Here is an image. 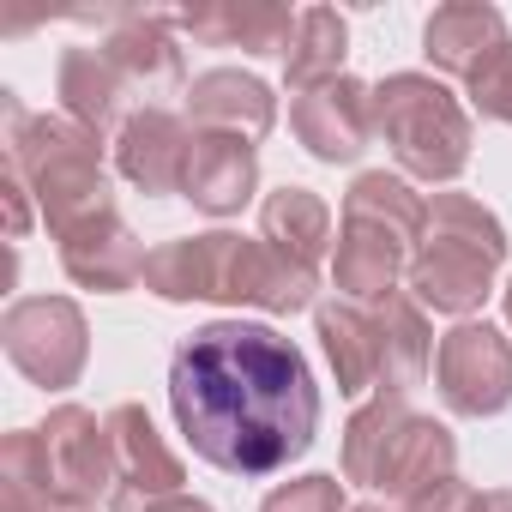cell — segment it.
Segmentation results:
<instances>
[{"mask_svg": "<svg viewBox=\"0 0 512 512\" xmlns=\"http://www.w3.org/2000/svg\"><path fill=\"white\" fill-rule=\"evenodd\" d=\"M169 410L193 458L260 482L290 470L320 434V386L308 356L253 320H211L169 356Z\"/></svg>", "mask_w": 512, "mask_h": 512, "instance_id": "obj_1", "label": "cell"}, {"mask_svg": "<svg viewBox=\"0 0 512 512\" xmlns=\"http://www.w3.org/2000/svg\"><path fill=\"white\" fill-rule=\"evenodd\" d=\"M145 290L163 302H217V308H260V314H302L314 308L320 272H302L272 241H247L235 229L181 235L151 247Z\"/></svg>", "mask_w": 512, "mask_h": 512, "instance_id": "obj_2", "label": "cell"}, {"mask_svg": "<svg viewBox=\"0 0 512 512\" xmlns=\"http://www.w3.org/2000/svg\"><path fill=\"white\" fill-rule=\"evenodd\" d=\"M0 109H7V163L31 187V199H37L55 241H67L73 229L115 211L97 133H85L67 115H31L13 91H0Z\"/></svg>", "mask_w": 512, "mask_h": 512, "instance_id": "obj_3", "label": "cell"}, {"mask_svg": "<svg viewBox=\"0 0 512 512\" xmlns=\"http://www.w3.org/2000/svg\"><path fill=\"white\" fill-rule=\"evenodd\" d=\"M428 223V199L386 169H362L344 193V217H338V253H332V284L338 302H386L398 290V278L410 272V253L422 241Z\"/></svg>", "mask_w": 512, "mask_h": 512, "instance_id": "obj_4", "label": "cell"}, {"mask_svg": "<svg viewBox=\"0 0 512 512\" xmlns=\"http://www.w3.org/2000/svg\"><path fill=\"white\" fill-rule=\"evenodd\" d=\"M506 253H512V241H506L500 217L482 199H470V193H434L404 284H410V296L422 308L470 320L494 296V278L506 266Z\"/></svg>", "mask_w": 512, "mask_h": 512, "instance_id": "obj_5", "label": "cell"}, {"mask_svg": "<svg viewBox=\"0 0 512 512\" xmlns=\"http://www.w3.org/2000/svg\"><path fill=\"white\" fill-rule=\"evenodd\" d=\"M458 476V440L446 422L410 410L404 398H374L344 422V482L386 500H416L422 488Z\"/></svg>", "mask_w": 512, "mask_h": 512, "instance_id": "obj_6", "label": "cell"}, {"mask_svg": "<svg viewBox=\"0 0 512 512\" xmlns=\"http://www.w3.org/2000/svg\"><path fill=\"white\" fill-rule=\"evenodd\" d=\"M374 139L410 181H458L470 169V109L434 73H392L374 85Z\"/></svg>", "mask_w": 512, "mask_h": 512, "instance_id": "obj_7", "label": "cell"}, {"mask_svg": "<svg viewBox=\"0 0 512 512\" xmlns=\"http://www.w3.org/2000/svg\"><path fill=\"white\" fill-rule=\"evenodd\" d=\"M0 344H7V362L43 392L79 386V374L91 362V326H85V308L73 296H25V302H13L7 320H0Z\"/></svg>", "mask_w": 512, "mask_h": 512, "instance_id": "obj_8", "label": "cell"}, {"mask_svg": "<svg viewBox=\"0 0 512 512\" xmlns=\"http://www.w3.org/2000/svg\"><path fill=\"white\" fill-rule=\"evenodd\" d=\"M434 386L452 416H500L512 404V338L488 320H458L434 350Z\"/></svg>", "mask_w": 512, "mask_h": 512, "instance_id": "obj_9", "label": "cell"}, {"mask_svg": "<svg viewBox=\"0 0 512 512\" xmlns=\"http://www.w3.org/2000/svg\"><path fill=\"white\" fill-rule=\"evenodd\" d=\"M79 25H109L97 43L109 67L127 79L133 97H169L181 91V43H175V13L163 7H115V13H79Z\"/></svg>", "mask_w": 512, "mask_h": 512, "instance_id": "obj_10", "label": "cell"}, {"mask_svg": "<svg viewBox=\"0 0 512 512\" xmlns=\"http://www.w3.org/2000/svg\"><path fill=\"white\" fill-rule=\"evenodd\" d=\"M43 452H49V470H55L61 500L97 506L103 494H109V500L121 494L115 440H109V422H97V410H85V404H55L49 422H43Z\"/></svg>", "mask_w": 512, "mask_h": 512, "instance_id": "obj_11", "label": "cell"}, {"mask_svg": "<svg viewBox=\"0 0 512 512\" xmlns=\"http://www.w3.org/2000/svg\"><path fill=\"white\" fill-rule=\"evenodd\" d=\"M290 127L320 163H356L374 145V85L362 79H326L290 103Z\"/></svg>", "mask_w": 512, "mask_h": 512, "instance_id": "obj_12", "label": "cell"}, {"mask_svg": "<svg viewBox=\"0 0 512 512\" xmlns=\"http://www.w3.org/2000/svg\"><path fill=\"white\" fill-rule=\"evenodd\" d=\"M187 151H193V121L163 109V103H145L127 115V127L115 133V169L121 181H133L139 193L163 199V193H181L187 181Z\"/></svg>", "mask_w": 512, "mask_h": 512, "instance_id": "obj_13", "label": "cell"}, {"mask_svg": "<svg viewBox=\"0 0 512 512\" xmlns=\"http://www.w3.org/2000/svg\"><path fill=\"white\" fill-rule=\"evenodd\" d=\"M175 31L205 43V49H241V55H290L296 13L278 0H205V7H181Z\"/></svg>", "mask_w": 512, "mask_h": 512, "instance_id": "obj_14", "label": "cell"}, {"mask_svg": "<svg viewBox=\"0 0 512 512\" xmlns=\"http://www.w3.org/2000/svg\"><path fill=\"white\" fill-rule=\"evenodd\" d=\"M187 121H193V133L266 139L278 127V97L266 79H253L241 67H211L187 85Z\"/></svg>", "mask_w": 512, "mask_h": 512, "instance_id": "obj_15", "label": "cell"}, {"mask_svg": "<svg viewBox=\"0 0 512 512\" xmlns=\"http://www.w3.org/2000/svg\"><path fill=\"white\" fill-rule=\"evenodd\" d=\"M260 187V145L235 133H193L181 199H193L205 217H235Z\"/></svg>", "mask_w": 512, "mask_h": 512, "instance_id": "obj_16", "label": "cell"}, {"mask_svg": "<svg viewBox=\"0 0 512 512\" xmlns=\"http://www.w3.org/2000/svg\"><path fill=\"white\" fill-rule=\"evenodd\" d=\"M506 19L488 0H452V7H434L428 25H422V55L434 61V73L446 79H476L500 49H506Z\"/></svg>", "mask_w": 512, "mask_h": 512, "instance_id": "obj_17", "label": "cell"}, {"mask_svg": "<svg viewBox=\"0 0 512 512\" xmlns=\"http://www.w3.org/2000/svg\"><path fill=\"white\" fill-rule=\"evenodd\" d=\"M145 260L151 253L121 223V211H109V217H97V223H85L61 241V272L79 290H97V296H121V290L145 284Z\"/></svg>", "mask_w": 512, "mask_h": 512, "instance_id": "obj_18", "label": "cell"}, {"mask_svg": "<svg viewBox=\"0 0 512 512\" xmlns=\"http://www.w3.org/2000/svg\"><path fill=\"white\" fill-rule=\"evenodd\" d=\"M374 332H380V392L410 398L434 368V332L422 302L410 290H392L386 302H374Z\"/></svg>", "mask_w": 512, "mask_h": 512, "instance_id": "obj_19", "label": "cell"}, {"mask_svg": "<svg viewBox=\"0 0 512 512\" xmlns=\"http://www.w3.org/2000/svg\"><path fill=\"white\" fill-rule=\"evenodd\" d=\"M55 91H61V109L67 121H79L85 133H121L127 127V79L109 67L103 49H67L61 55V73H55Z\"/></svg>", "mask_w": 512, "mask_h": 512, "instance_id": "obj_20", "label": "cell"}, {"mask_svg": "<svg viewBox=\"0 0 512 512\" xmlns=\"http://www.w3.org/2000/svg\"><path fill=\"white\" fill-rule=\"evenodd\" d=\"M103 422H109L115 470H121V488H127V494H181L187 464L163 446V434H157V422L145 416V404H115Z\"/></svg>", "mask_w": 512, "mask_h": 512, "instance_id": "obj_21", "label": "cell"}, {"mask_svg": "<svg viewBox=\"0 0 512 512\" xmlns=\"http://www.w3.org/2000/svg\"><path fill=\"white\" fill-rule=\"evenodd\" d=\"M314 332L326 344V362H332L344 398L380 392V332H374V308H362V302H320L314 308Z\"/></svg>", "mask_w": 512, "mask_h": 512, "instance_id": "obj_22", "label": "cell"}, {"mask_svg": "<svg viewBox=\"0 0 512 512\" xmlns=\"http://www.w3.org/2000/svg\"><path fill=\"white\" fill-rule=\"evenodd\" d=\"M260 241H272L284 260H296L302 272H320V260H326V247H332V211H326V199L314 193V187H278V193H266V205H260Z\"/></svg>", "mask_w": 512, "mask_h": 512, "instance_id": "obj_23", "label": "cell"}, {"mask_svg": "<svg viewBox=\"0 0 512 512\" xmlns=\"http://www.w3.org/2000/svg\"><path fill=\"white\" fill-rule=\"evenodd\" d=\"M344 55H350V25L344 13L332 7H308L296 13V37H290V55H284V85L290 97L326 85V79H344Z\"/></svg>", "mask_w": 512, "mask_h": 512, "instance_id": "obj_24", "label": "cell"}, {"mask_svg": "<svg viewBox=\"0 0 512 512\" xmlns=\"http://www.w3.org/2000/svg\"><path fill=\"white\" fill-rule=\"evenodd\" d=\"M0 488H7V512H49L61 506L49 452H43V428H13L0 440Z\"/></svg>", "mask_w": 512, "mask_h": 512, "instance_id": "obj_25", "label": "cell"}, {"mask_svg": "<svg viewBox=\"0 0 512 512\" xmlns=\"http://www.w3.org/2000/svg\"><path fill=\"white\" fill-rule=\"evenodd\" d=\"M260 512H350V506H344V482L326 476V470H314V476L278 482V488L260 500Z\"/></svg>", "mask_w": 512, "mask_h": 512, "instance_id": "obj_26", "label": "cell"}, {"mask_svg": "<svg viewBox=\"0 0 512 512\" xmlns=\"http://www.w3.org/2000/svg\"><path fill=\"white\" fill-rule=\"evenodd\" d=\"M464 97H470V109L482 115V121H500V127H512V43L464 85Z\"/></svg>", "mask_w": 512, "mask_h": 512, "instance_id": "obj_27", "label": "cell"}, {"mask_svg": "<svg viewBox=\"0 0 512 512\" xmlns=\"http://www.w3.org/2000/svg\"><path fill=\"white\" fill-rule=\"evenodd\" d=\"M404 512H482V494H476L470 482H458V476H446V482H434V488H422L416 500H404Z\"/></svg>", "mask_w": 512, "mask_h": 512, "instance_id": "obj_28", "label": "cell"}, {"mask_svg": "<svg viewBox=\"0 0 512 512\" xmlns=\"http://www.w3.org/2000/svg\"><path fill=\"white\" fill-rule=\"evenodd\" d=\"M109 512H217L211 500H199V494H115L109 500Z\"/></svg>", "mask_w": 512, "mask_h": 512, "instance_id": "obj_29", "label": "cell"}, {"mask_svg": "<svg viewBox=\"0 0 512 512\" xmlns=\"http://www.w3.org/2000/svg\"><path fill=\"white\" fill-rule=\"evenodd\" d=\"M0 199H7V235H13V241H25V235H31V187L19 181V169H13V163L0 169Z\"/></svg>", "mask_w": 512, "mask_h": 512, "instance_id": "obj_30", "label": "cell"}, {"mask_svg": "<svg viewBox=\"0 0 512 512\" xmlns=\"http://www.w3.org/2000/svg\"><path fill=\"white\" fill-rule=\"evenodd\" d=\"M482 512H512V488H488L482 494Z\"/></svg>", "mask_w": 512, "mask_h": 512, "instance_id": "obj_31", "label": "cell"}, {"mask_svg": "<svg viewBox=\"0 0 512 512\" xmlns=\"http://www.w3.org/2000/svg\"><path fill=\"white\" fill-rule=\"evenodd\" d=\"M49 512H97V506H85V500H61V506H49Z\"/></svg>", "mask_w": 512, "mask_h": 512, "instance_id": "obj_32", "label": "cell"}, {"mask_svg": "<svg viewBox=\"0 0 512 512\" xmlns=\"http://www.w3.org/2000/svg\"><path fill=\"white\" fill-rule=\"evenodd\" d=\"M500 314H506V326H512V278H506V290H500Z\"/></svg>", "mask_w": 512, "mask_h": 512, "instance_id": "obj_33", "label": "cell"}, {"mask_svg": "<svg viewBox=\"0 0 512 512\" xmlns=\"http://www.w3.org/2000/svg\"><path fill=\"white\" fill-rule=\"evenodd\" d=\"M350 512H386V506H374V500H368V506H350Z\"/></svg>", "mask_w": 512, "mask_h": 512, "instance_id": "obj_34", "label": "cell"}]
</instances>
